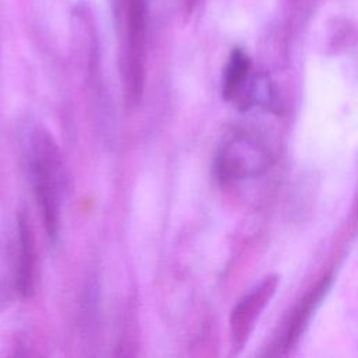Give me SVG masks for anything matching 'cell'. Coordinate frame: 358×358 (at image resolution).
<instances>
[{
    "instance_id": "6da1fadb",
    "label": "cell",
    "mask_w": 358,
    "mask_h": 358,
    "mask_svg": "<svg viewBox=\"0 0 358 358\" xmlns=\"http://www.w3.org/2000/svg\"><path fill=\"white\" fill-rule=\"evenodd\" d=\"M28 161L45 229L49 238L56 239L60 228L64 169L56 143L42 127H36L28 138Z\"/></svg>"
},
{
    "instance_id": "7a4b0ae2",
    "label": "cell",
    "mask_w": 358,
    "mask_h": 358,
    "mask_svg": "<svg viewBox=\"0 0 358 358\" xmlns=\"http://www.w3.org/2000/svg\"><path fill=\"white\" fill-rule=\"evenodd\" d=\"M273 162L270 148L256 134L236 131L227 137L215 158V172L225 183L264 175Z\"/></svg>"
},
{
    "instance_id": "3957f363",
    "label": "cell",
    "mask_w": 358,
    "mask_h": 358,
    "mask_svg": "<svg viewBox=\"0 0 358 358\" xmlns=\"http://www.w3.org/2000/svg\"><path fill=\"white\" fill-rule=\"evenodd\" d=\"M123 7L127 32L124 63L126 99L130 103H137L144 88L145 0H123Z\"/></svg>"
},
{
    "instance_id": "277c9868",
    "label": "cell",
    "mask_w": 358,
    "mask_h": 358,
    "mask_svg": "<svg viewBox=\"0 0 358 358\" xmlns=\"http://www.w3.org/2000/svg\"><path fill=\"white\" fill-rule=\"evenodd\" d=\"M277 277L268 275L253 287L234 308L231 313V337L235 347L242 348L248 340L255 322L275 292Z\"/></svg>"
},
{
    "instance_id": "5b68a950",
    "label": "cell",
    "mask_w": 358,
    "mask_h": 358,
    "mask_svg": "<svg viewBox=\"0 0 358 358\" xmlns=\"http://www.w3.org/2000/svg\"><path fill=\"white\" fill-rule=\"evenodd\" d=\"M36 245L35 235L25 211L18 214V264L15 285L22 298H31L36 285Z\"/></svg>"
},
{
    "instance_id": "8992f818",
    "label": "cell",
    "mask_w": 358,
    "mask_h": 358,
    "mask_svg": "<svg viewBox=\"0 0 358 358\" xmlns=\"http://www.w3.org/2000/svg\"><path fill=\"white\" fill-rule=\"evenodd\" d=\"M330 284V277H323L309 292L299 301L296 308L294 309L289 322L287 324V329L284 331V336L281 338V343L278 344V348L282 351H288L301 337L305 326L308 324L315 308L320 303L323 295L326 294Z\"/></svg>"
},
{
    "instance_id": "52a82bcc",
    "label": "cell",
    "mask_w": 358,
    "mask_h": 358,
    "mask_svg": "<svg viewBox=\"0 0 358 358\" xmlns=\"http://www.w3.org/2000/svg\"><path fill=\"white\" fill-rule=\"evenodd\" d=\"M250 62L241 49H234L224 73L222 96L227 101H236L249 78Z\"/></svg>"
}]
</instances>
